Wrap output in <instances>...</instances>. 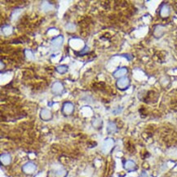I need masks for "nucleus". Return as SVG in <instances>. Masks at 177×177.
<instances>
[{"label":"nucleus","mask_w":177,"mask_h":177,"mask_svg":"<svg viewBox=\"0 0 177 177\" xmlns=\"http://www.w3.org/2000/svg\"><path fill=\"white\" fill-rule=\"evenodd\" d=\"M64 43V36L61 34H59L55 38H53L51 41L50 46L52 52H58L61 49Z\"/></svg>","instance_id":"obj_1"},{"label":"nucleus","mask_w":177,"mask_h":177,"mask_svg":"<svg viewBox=\"0 0 177 177\" xmlns=\"http://www.w3.org/2000/svg\"><path fill=\"white\" fill-rule=\"evenodd\" d=\"M52 92L55 96H61L65 92V86L60 81H56L52 85Z\"/></svg>","instance_id":"obj_2"},{"label":"nucleus","mask_w":177,"mask_h":177,"mask_svg":"<svg viewBox=\"0 0 177 177\" xmlns=\"http://www.w3.org/2000/svg\"><path fill=\"white\" fill-rule=\"evenodd\" d=\"M114 146V139H112V138H107V139L105 140V141L102 144L101 151L105 154H108L109 153H110V151L112 150Z\"/></svg>","instance_id":"obj_3"},{"label":"nucleus","mask_w":177,"mask_h":177,"mask_svg":"<svg viewBox=\"0 0 177 177\" xmlns=\"http://www.w3.org/2000/svg\"><path fill=\"white\" fill-rule=\"evenodd\" d=\"M74 111V106L71 101H65L61 107V112L65 116H70Z\"/></svg>","instance_id":"obj_4"},{"label":"nucleus","mask_w":177,"mask_h":177,"mask_svg":"<svg viewBox=\"0 0 177 177\" xmlns=\"http://www.w3.org/2000/svg\"><path fill=\"white\" fill-rule=\"evenodd\" d=\"M116 86L121 91H124L127 89L130 86V79L127 77H122L117 79V83H116Z\"/></svg>","instance_id":"obj_5"},{"label":"nucleus","mask_w":177,"mask_h":177,"mask_svg":"<svg viewBox=\"0 0 177 177\" xmlns=\"http://www.w3.org/2000/svg\"><path fill=\"white\" fill-rule=\"evenodd\" d=\"M36 169H37V166L33 162L26 163L22 167V171L25 174H26V175H31V174H33L36 171Z\"/></svg>","instance_id":"obj_6"},{"label":"nucleus","mask_w":177,"mask_h":177,"mask_svg":"<svg viewBox=\"0 0 177 177\" xmlns=\"http://www.w3.org/2000/svg\"><path fill=\"white\" fill-rule=\"evenodd\" d=\"M39 117L43 121H45V122H48V121H50V120L52 119L53 117V114L52 111L48 109H42L39 113Z\"/></svg>","instance_id":"obj_7"},{"label":"nucleus","mask_w":177,"mask_h":177,"mask_svg":"<svg viewBox=\"0 0 177 177\" xmlns=\"http://www.w3.org/2000/svg\"><path fill=\"white\" fill-rule=\"evenodd\" d=\"M127 69L126 67H122L117 69L116 71L114 72L113 74V76L116 78V79H120V78H122V77H125V75L127 74Z\"/></svg>","instance_id":"obj_8"},{"label":"nucleus","mask_w":177,"mask_h":177,"mask_svg":"<svg viewBox=\"0 0 177 177\" xmlns=\"http://www.w3.org/2000/svg\"><path fill=\"white\" fill-rule=\"evenodd\" d=\"M0 161H1V164L3 166L9 165L11 162H12V157L9 153H2L0 157Z\"/></svg>","instance_id":"obj_9"},{"label":"nucleus","mask_w":177,"mask_h":177,"mask_svg":"<svg viewBox=\"0 0 177 177\" xmlns=\"http://www.w3.org/2000/svg\"><path fill=\"white\" fill-rule=\"evenodd\" d=\"M124 168L128 171H132L137 170V164L135 163L134 161L132 160H127L124 163V165H123Z\"/></svg>","instance_id":"obj_10"},{"label":"nucleus","mask_w":177,"mask_h":177,"mask_svg":"<svg viewBox=\"0 0 177 177\" xmlns=\"http://www.w3.org/2000/svg\"><path fill=\"white\" fill-rule=\"evenodd\" d=\"M1 32L4 36L12 35V33H13V27L12 25H2V28H1Z\"/></svg>","instance_id":"obj_11"},{"label":"nucleus","mask_w":177,"mask_h":177,"mask_svg":"<svg viewBox=\"0 0 177 177\" xmlns=\"http://www.w3.org/2000/svg\"><path fill=\"white\" fill-rule=\"evenodd\" d=\"M171 13L170 7L167 4H163L162 6L160 9V16L163 18H166V17H169V15Z\"/></svg>","instance_id":"obj_12"},{"label":"nucleus","mask_w":177,"mask_h":177,"mask_svg":"<svg viewBox=\"0 0 177 177\" xmlns=\"http://www.w3.org/2000/svg\"><path fill=\"white\" fill-rule=\"evenodd\" d=\"M91 125L96 129H101V127H103V120L100 118V117H95L91 121Z\"/></svg>","instance_id":"obj_13"},{"label":"nucleus","mask_w":177,"mask_h":177,"mask_svg":"<svg viewBox=\"0 0 177 177\" xmlns=\"http://www.w3.org/2000/svg\"><path fill=\"white\" fill-rule=\"evenodd\" d=\"M41 7H42V10L46 12H49V11H52V10L54 8L53 5L52 4L51 2H48V1H43V2H42Z\"/></svg>","instance_id":"obj_14"},{"label":"nucleus","mask_w":177,"mask_h":177,"mask_svg":"<svg viewBox=\"0 0 177 177\" xmlns=\"http://www.w3.org/2000/svg\"><path fill=\"white\" fill-rule=\"evenodd\" d=\"M117 131V125L114 122H110L107 125V132L109 134H112L115 133Z\"/></svg>","instance_id":"obj_15"},{"label":"nucleus","mask_w":177,"mask_h":177,"mask_svg":"<svg viewBox=\"0 0 177 177\" xmlns=\"http://www.w3.org/2000/svg\"><path fill=\"white\" fill-rule=\"evenodd\" d=\"M164 27L162 26V25H157L155 27V29H154V32H153V34L154 35L157 37V38H160L161 36L163 35L164 34Z\"/></svg>","instance_id":"obj_16"},{"label":"nucleus","mask_w":177,"mask_h":177,"mask_svg":"<svg viewBox=\"0 0 177 177\" xmlns=\"http://www.w3.org/2000/svg\"><path fill=\"white\" fill-rule=\"evenodd\" d=\"M69 70V67L67 65H59L56 68V71L57 72L58 74H66Z\"/></svg>","instance_id":"obj_17"},{"label":"nucleus","mask_w":177,"mask_h":177,"mask_svg":"<svg viewBox=\"0 0 177 177\" xmlns=\"http://www.w3.org/2000/svg\"><path fill=\"white\" fill-rule=\"evenodd\" d=\"M68 175V171L65 168H60L56 171L55 177H66Z\"/></svg>","instance_id":"obj_18"},{"label":"nucleus","mask_w":177,"mask_h":177,"mask_svg":"<svg viewBox=\"0 0 177 177\" xmlns=\"http://www.w3.org/2000/svg\"><path fill=\"white\" fill-rule=\"evenodd\" d=\"M25 57H26L27 60H33L34 58V53L32 52L31 50H29V49H25Z\"/></svg>","instance_id":"obj_19"},{"label":"nucleus","mask_w":177,"mask_h":177,"mask_svg":"<svg viewBox=\"0 0 177 177\" xmlns=\"http://www.w3.org/2000/svg\"><path fill=\"white\" fill-rule=\"evenodd\" d=\"M22 9L21 8H17V9H15L12 13V20H17L18 18V17L20 16V14L21 13Z\"/></svg>","instance_id":"obj_20"},{"label":"nucleus","mask_w":177,"mask_h":177,"mask_svg":"<svg viewBox=\"0 0 177 177\" xmlns=\"http://www.w3.org/2000/svg\"><path fill=\"white\" fill-rule=\"evenodd\" d=\"M65 29L69 32H74L75 29H76V25L73 24V23H68V24L65 25Z\"/></svg>","instance_id":"obj_21"}]
</instances>
